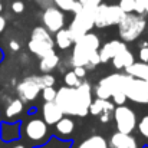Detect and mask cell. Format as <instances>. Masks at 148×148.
Returning <instances> with one entry per match:
<instances>
[{
	"mask_svg": "<svg viewBox=\"0 0 148 148\" xmlns=\"http://www.w3.org/2000/svg\"><path fill=\"white\" fill-rule=\"evenodd\" d=\"M56 105L62 109L63 115L86 116L92 102V89L88 82H82L76 88L62 86L56 91Z\"/></svg>",
	"mask_w": 148,
	"mask_h": 148,
	"instance_id": "obj_1",
	"label": "cell"
},
{
	"mask_svg": "<svg viewBox=\"0 0 148 148\" xmlns=\"http://www.w3.org/2000/svg\"><path fill=\"white\" fill-rule=\"evenodd\" d=\"M101 48L99 38L95 33L88 32L73 43V50L71 56V63L72 66H84L86 71L88 69H95L101 63L98 50Z\"/></svg>",
	"mask_w": 148,
	"mask_h": 148,
	"instance_id": "obj_2",
	"label": "cell"
},
{
	"mask_svg": "<svg viewBox=\"0 0 148 148\" xmlns=\"http://www.w3.org/2000/svg\"><path fill=\"white\" fill-rule=\"evenodd\" d=\"M147 20L143 14L127 13L124 19L118 23V33L122 42H134L137 40L145 30Z\"/></svg>",
	"mask_w": 148,
	"mask_h": 148,
	"instance_id": "obj_3",
	"label": "cell"
},
{
	"mask_svg": "<svg viewBox=\"0 0 148 148\" xmlns=\"http://www.w3.org/2000/svg\"><path fill=\"white\" fill-rule=\"evenodd\" d=\"M130 76L131 75H128L125 72L124 73L116 72V73H111V75L102 78L98 82V85L95 86V97L99 99H111L112 95H115L118 92H124Z\"/></svg>",
	"mask_w": 148,
	"mask_h": 148,
	"instance_id": "obj_4",
	"label": "cell"
},
{
	"mask_svg": "<svg viewBox=\"0 0 148 148\" xmlns=\"http://www.w3.org/2000/svg\"><path fill=\"white\" fill-rule=\"evenodd\" d=\"M95 9L97 7L82 6L79 12L73 13V19L71 22V26L68 27L73 40H78L79 38L91 32L92 27H95Z\"/></svg>",
	"mask_w": 148,
	"mask_h": 148,
	"instance_id": "obj_5",
	"label": "cell"
},
{
	"mask_svg": "<svg viewBox=\"0 0 148 148\" xmlns=\"http://www.w3.org/2000/svg\"><path fill=\"white\" fill-rule=\"evenodd\" d=\"M27 46L33 55H36L38 58H43L55 50V40L52 39L50 32H48L46 27L38 26L32 30V36Z\"/></svg>",
	"mask_w": 148,
	"mask_h": 148,
	"instance_id": "obj_6",
	"label": "cell"
},
{
	"mask_svg": "<svg viewBox=\"0 0 148 148\" xmlns=\"http://www.w3.org/2000/svg\"><path fill=\"white\" fill-rule=\"evenodd\" d=\"M127 13L118 4H105L101 3L95 9V26L102 29L112 25H118Z\"/></svg>",
	"mask_w": 148,
	"mask_h": 148,
	"instance_id": "obj_7",
	"label": "cell"
},
{
	"mask_svg": "<svg viewBox=\"0 0 148 148\" xmlns=\"http://www.w3.org/2000/svg\"><path fill=\"white\" fill-rule=\"evenodd\" d=\"M114 119H115L118 132H122V134H131L137 128V124H138L135 112L125 103L118 105L114 109Z\"/></svg>",
	"mask_w": 148,
	"mask_h": 148,
	"instance_id": "obj_8",
	"label": "cell"
},
{
	"mask_svg": "<svg viewBox=\"0 0 148 148\" xmlns=\"http://www.w3.org/2000/svg\"><path fill=\"white\" fill-rule=\"evenodd\" d=\"M127 99L137 103H148V82L140 78L130 76L125 86Z\"/></svg>",
	"mask_w": 148,
	"mask_h": 148,
	"instance_id": "obj_9",
	"label": "cell"
},
{
	"mask_svg": "<svg viewBox=\"0 0 148 148\" xmlns=\"http://www.w3.org/2000/svg\"><path fill=\"white\" fill-rule=\"evenodd\" d=\"M42 23H43V27H46L50 33L59 32L65 26L63 10H60L56 6H48L45 12L42 13Z\"/></svg>",
	"mask_w": 148,
	"mask_h": 148,
	"instance_id": "obj_10",
	"label": "cell"
},
{
	"mask_svg": "<svg viewBox=\"0 0 148 148\" xmlns=\"http://www.w3.org/2000/svg\"><path fill=\"white\" fill-rule=\"evenodd\" d=\"M17 95L23 102H32L38 98V95L42 91V86L39 85L38 75H32L25 78L17 86H16Z\"/></svg>",
	"mask_w": 148,
	"mask_h": 148,
	"instance_id": "obj_11",
	"label": "cell"
},
{
	"mask_svg": "<svg viewBox=\"0 0 148 148\" xmlns=\"http://www.w3.org/2000/svg\"><path fill=\"white\" fill-rule=\"evenodd\" d=\"M25 132H26V137L30 141L42 143L48 138V124L43 119H39V118L30 119L25 127Z\"/></svg>",
	"mask_w": 148,
	"mask_h": 148,
	"instance_id": "obj_12",
	"label": "cell"
},
{
	"mask_svg": "<svg viewBox=\"0 0 148 148\" xmlns=\"http://www.w3.org/2000/svg\"><path fill=\"white\" fill-rule=\"evenodd\" d=\"M108 147L109 148H138V143L135 140V137H132L131 134H122V132H115L111 135L109 141H108Z\"/></svg>",
	"mask_w": 148,
	"mask_h": 148,
	"instance_id": "obj_13",
	"label": "cell"
},
{
	"mask_svg": "<svg viewBox=\"0 0 148 148\" xmlns=\"http://www.w3.org/2000/svg\"><path fill=\"white\" fill-rule=\"evenodd\" d=\"M111 60H112V65H114V68H115V69H124V71L135 62L134 55H132V52H131V50L128 49L127 43H125L121 49L116 52V55H115Z\"/></svg>",
	"mask_w": 148,
	"mask_h": 148,
	"instance_id": "obj_14",
	"label": "cell"
},
{
	"mask_svg": "<svg viewBox=\"0 0 148 148\" xmlns=\"http://www.w3.org/2000/svg\"><path fill=\"white\" fill-rule=\"evenodd\" d=\"M42 115H43V121L48 125H55L63 116V112L56 105L55 101H50V102H45L43 103V106H42Z\"/></svg>",
	"mask_w": 148,
	"mask_h": 148,
	"instance_id": "obj_15",
	"label": "cell"
},
{
	"mask_svg": "<svg viewBox=\"0 0 148 148\" xmlns=\"http://www.w3.org/2000/svg\"><path fill=\"white\" fill-rule=\"evenodd\" d=\"M124 45H125L124 42H121V40H115V39H114V40H109V42H106V43H103V46L98 50L101 63H106V62H109V60L116 55V52L121 49Z\"/></svg>",
	"mask_w": 148,
	"mask_h": 148,
	"instance_id": "obj_16",
	"label": "cell"
},
{
	"mask_svg": "<svg viewBox=\"0 0 148 148\" xmlns=\"http://www.w3.org/2000/svg\"><path fill=\"white\" fill-rule=\"evenodd\" d=\"M59 62H60V58H59V55L53 50V52L48 53L46 56L40 58L39 69H40L43 73H49V72H52L53 69H56V68L59 66Z\"/></svg>",
	"mask_w": 148,
	"mask_h": 148,
	"instance_id": "obj_17",
	"label": "cell"
},
{
	"mask_svg": "<svg viewBox=\"0 0 148 148\" xmlns=\"http://www.w3.org/2000/svg\"><path fill=\"white\" fill-rule=\"evenodd\" d=\"M125 73L134 76V78H140L148 82V63L145 62H134L131 66H128L125 69Z\"/></svg>",
	"mask_w": 148,
	"mask_h": 148,
	"instance_id": "obj_18",
	"label": "cell"
},
{
	"mask_svg": "<svg viewBox=\"0 0 148 148\" xmlns=\"http://www.w3.org/2000/svg\"><path fill=\"white\" fill-rule=\"evenodd\" d=\"M55 40H56L58 48L62 50L69 49V48L75 43V40H73V38H72L69 29H60L59 32H56V33H55Z\"/></svg>",
	"mask_w": 148,
	"mask_h": 148,
	"instance_id": "obj_19",
	"label": "cell"
},
{
	"mask_svg": "<svg viewBox=\"0 0 148 148\" xmlns=\"http://www.w3.org/2000/svg\"><path fill=\"white\" fill-rule=\"evenodd\" d=\"M55 127H56V131H58V134L60 137H69L73 132V130H75V122L69 116H62L55 124Z\"/></svg>",
	"mask_w": 148,
	"mask_h": 148,
	"instance_id": "obj_20",
	"label": "cell"
},
{
	"mask_svg": "<svg viewBox=\"0 0 148 148\" xmlns=\"http://www.w3.org/2000/svg\"><path fill=\"white\" fill-rule=\"evenodd\" d=\"M78 148H109L108 141L102 135H91L86 140H84Z\"/></svg>",
	"mask_w": 148,
	"mask_h": 148,
	"instance_id": "obj_21",
	"label": "cell"
},
{
	"mask_svg": "<svg viewBox=\"0 0 148 148\" xmlns=\"http://www.w3.org/2000/svg\"><path fill=\"white\" fill-rule=\"evenodd\" d=\"M19 138V122L14 124H1V140L4 141H13Z\"/></svg>",
	"mask_w": 148,
	"mask_h": 148,
	"instance_id": "obj_22",
	"label": "cell"
},
{
	"mask_svg": "<svg viewBox=\"0 0 148 148\" xmlns=\"http://www.w3.org/2000/svg\"><path fill=\"white\" fill-rule=\"evenodd\" d=\"M23 112V101L20 98L13 99L7 106H6V116L7 118H14Z\"/></svg>",
	"mask_w": 148,
	"mask_h": 148,
	"instance_id": "obj_23",
	"label": "cell"
},
{
	"mask_svg": "<svg viewBox=\"0 0 148 148\" xmlns=\"http://www.w3.org/2000/svg\"><path fill=\"white\" fill-rule=\"evenodd\" d=\"M105 101H106V99H99V98L92 99V102H91V105H89V114L94 115V116H99L101 112L103 111Z\"/></svg>",
	"mask_w": 148,
	"mask_h": 148,
	"instance_id": "obj_24",
	"label": "cell"
},
{
	"mask_svg": "<svg viewBox=\"0 0 148 148\" xmlns=\"http://www.w3.org/2000/svg\"><path fill=\"white\" fill-rule=\"evenodd\" d=\"M63 82H65L66 86H71V88H76V86H79V85L82 84L81 78H78L76 73H75L73 71L65 73V76H63Z\"/></svg>",
	"mask_w": 148,
	"mask_h": 148,
	"instance_id": "obj_25",
	"label": "cell"
},
{
	"mask_svg": "<svg viewBox=\"0 0 148 148\" xmlns=\"http://www.w3.org/2000/svg\"><path fill=\"white\" fill-rule=\"evenodd\" d=\"M52 1L55 3L56 7H59L63 12H72L73 6L76 3V0H52Z\"/></svg>",
	"mask_w": 148,
	"mask_h": 148,
	"instance_id": "obj_26",
	"label": "cell"
},
{
	"mask_svg": "<svg viewBox=\"0 0 148 148\" xmlns=\"http://www.w3.org/2000/svg\"><path fill=\"white\" fill-rule=\"evenodd\" d=\"M38 81H39V85L43 88H48V86H53L55 85V76H52L50 73H43V75H38Z\"/></svg>",
	"mask_w": 148,
	"mask_h": 148,
	"instance_id": "obj_27",
	"label": "cell"
},
{
	"mask_svg": "<svg viewBox=\"0 0 148 148\" xmlns=\"http://www.w3.org/2000/svg\"><path fill=\"white\" fill-rule=\"evenodd\" d=\"M118 6L125 13H134L135 12V0H119Z\"/></svg>",
	"mask_w": 148,
	"mask_h": 148,
	"instance_id": "obj_28",
	"label": "cell"
},
{
	"mask_svg": "<svg viewBox=\"0 0 148 148\" xmlns=\"http://www.w3.org/2000/svg\"><path fill=\"white\" fill-rule=\"evenodd\" d=\"M137 128H138L140 134H141L144 138L148 140V115H144V116L141 118V121L137 124Z\"/></svg>",
	"mask_w": 148,
	"mask_h": 148,
	"instance_id": "obj_29",
	"label": "cell"
},
{
	"mask_svg": "<svg viewBox=\"0 0 148 148\" xmlns=\"http://www.w3.org/2000/svg\"><path fill=\"white\" fill-rule=\"evenodd\" d=\"M42 97L46 102H50V101H55L56 98V89L53 86H48V88H43L42 89Z\"/></svg>",
	"mask_w": 148,
	"mask_h": 148,
	"instance_id": "obj_30",
	"label": "cell"
},
{
	"mask_svg": "<svg viewBox=\"0 0 148 148\" xmlns=\"http://www.w3.org/2000/svg\"><path fill=\"white\" fill-rule=\"evenodd\" d=\"M138 56H140L141 62L148 63V42H143L141 49H140V52H138Z\"/></svg>",
	"mask_w": 148,
	"mask_h": 148,
	"instance_id": "obj_31",
	"label": "cell"
},
{
	"mask_svg": "<svg viewBox=\"0 0 148 148\" xmlns=\"http://www.w3.org/2000/svg\"><path fill=\"white\" fill-rule=\"evenodd\" d=\"M148 0H135V12L137 14H144L145 13V7H147Z\"/></svg>",
	"mask_w": 148,
	"mask_h": 148,
	"instance_id": "obj_32",
	"label": "cell"
},
{
	"mask_svg": "<svg viewBox=\"0 0 148 148\" xmlns=\"http://www.w3.org/2000/svg\"><path fill=\"white\" fill-rule=\"evenodd\" d=\"M125 101H127V95L124 92H118V94L112 95V102L116 103V105H124Z\"/></svg>",
	"mask_w": 148,
	"mask_h": 148,
	"instance_id": "obj_33",
	"label": "cell"
},
{
	"mask_svg": "<svg viewBox=\"0 0 148 148\" xmlns=\"http://www.w3.org/2000/svg\"><path fill=\"white\" fill-rule=\"evenodd\" d=\"M12 10H13L14 13H22V12L25 10V3L20 1V0L13 1V3H12Z\"/></svg>",
	"mask_w": 148,
	"mask_h": 148,
	"instance_id": "obj_34",
	"label": "cell"
},
{
	"mask_svg": "<svg viewBox=\"0 0 148 148\" xmlns=\"http://www.w3.org/2000/svg\"><path fill=\"white\" fill-rule=\"evenodd\" d=\"M82 6H86V7H97L102 3V0H78Z\"/></svg>",
	"mask_w": 148,
	"mask_h": 148,
	"instance_id": "obj_35",
	"label": "cell"
},
{
	"mask_svg": "<svg viewBox=\"0 0 148 148\" xmlns=\"http://www.w3.org/2000/svg\"><path fill=\"white\" fill-rule=\"evenodd\" d=\"M73 72H75L76 76L81 78V79L85 78V75H86V69H85L84 66H75V68H73Z\"/></svg>",
	"mask_w": 148,
	"mask_h": 148,
	"instance_id": "obj_36",
	"label": "cell"
},
{
	"mask_svg": "<svg viewBox=\"0 0 148 148\" xmlns=\"http://www.w3.org/2000/svg\"><path fill=\"white\" fill-rule=\"evenodd\" d=\"M9 46H10V49H12V50H14V52H17V50L20 49V43H19L17 40H10Z\"/></svg>",
	"mask_w": 148,
	"mask_h": 148,
	"instance_id": "obj_37",
	"label": "cell"
},
{
	"mask_svg": "<svg viewBox=\"0 0 148 148\" xmlns=\"http://www.w3.org/2000/svg\"><path fill=\"white\" fill-rule=\"evenodd\" d=\"M4 27H6V19L0 14V33L4 30Z\"/></svg>",
	"mask_w": 148,
	"mask_h": 148,
	"instance_id": "obj_38",
	"label": "cell"
},
{
	"mask_svg": "<svg viewBox=\"0 0 148 148\" xmlns=\"http://www.w3.org/2000/svg\"><path fill=\"white\" fill-rule=\"evenodd\" d=\"M12 148H26V147L22 145V144H17V145H14V147H12Z\"/></svg>",
	"mask_w": 148,
	"mask_h": 148,
	"instance_id": "obj_39",
	"label": "cell"
},
{
	"mask_svg": "<svg viewBox=\"0 0 148 148\" xmlns=\"http://www.w3.org/2000/svg\"><path fill=\"white\" fill-rule=\"evenodd\" d=\"M145 13L148 14V3H147V7H145Z\"/></svg>",
	"mask_w": 148,
	"mask_h": 148,
	"instance_id": "obj_40",
	"label": "cell"
},
{
	"mask_svg": "<svg viewBox=\"0 0 148 148\" xmlns=\"http://www.w3.org/2000/svg\"><path fill=\"white\" fill-rule=\"evenodd\" d=\"M0 3H1V0H0Z\"/></svg>",
	"mask_w": 148,
	"mask_h": 148,
	"instance_id": "obj_41",
	"label": "cell"
}]
</instances>
